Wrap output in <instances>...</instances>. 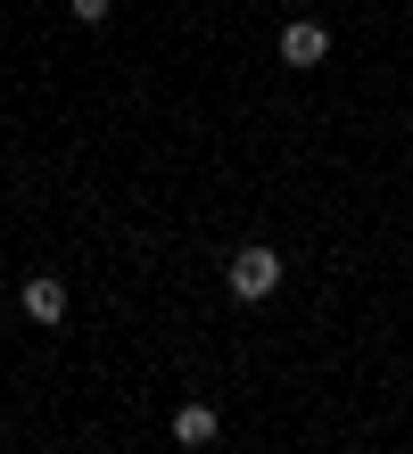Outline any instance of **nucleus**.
Masks as SVG:
<instances>
[{"mask_svg": "<svg viewBox=\"0 0 413 454\" xmlns=\"http://www.w3.org/2000/svg\"><path fill=\"white\" fill-rule=\"evenodd\" d=\"M224 289L240 306H265L273 289H282V248H265V239H248V248L224 256Z\"/></svg>", "mask_w": 413, "mask_h": 454, "instance_id": "f257e3e1", "label": "nucleus"}, {"mask_svg": "<svg viewBox=\"0 0 413 454\" xmlns=\"http://www.w3.org/2000/svg\"><path fill=\"white\" fill-rule=\"evenodd\" d=\"M17 306H25V323H67V281L59 273H25V289H17Z\"/></svg>", "mask_w": 413, "mask_h": 454, "instance_id": "f03ea898", "label": "nucleus"}, {"mask_svg": "<svg viewBox=\"0 0 413 454\" xmlns=\"http://www.w3.org/2000/svg\"><path fill=\"white\" fill-rule=\"evenodd\" d=\"M322 59H330V34L314 17H290L282 25V67H322Z\"/></svg>", "mask_w": 413, "mask_h": 454, "instance_id": "7ed1b4c3", "label": "nucleus"}, {"mask_svg": "<svg viewBox=\"0 0 413 454\" xmlns=\"http://www.w3.org/2000/svg\"><path fill=\"white\" fill-rule=\"evenodd\" d=\"M215 405H174V446H215Z\"/></svg>", "mask_w": 413, "mask_h": 454, "instance_id": "20e7f679", "label": "nucleus"}, {"mask_svg": "<svg viewBox=\"0 0 413 454\" xmlns=\"http://www.w3.org/2000/svg\"><path fill=\"white\" fill-rule=\"evenodd\" d=\"M107 9H116V0H67V17H75V25H107Z\"/></svg>", "mask_w": 413, "mask_h": 454, "instance_id": "39448f33", "label": "nucleus"}]
</instances>
